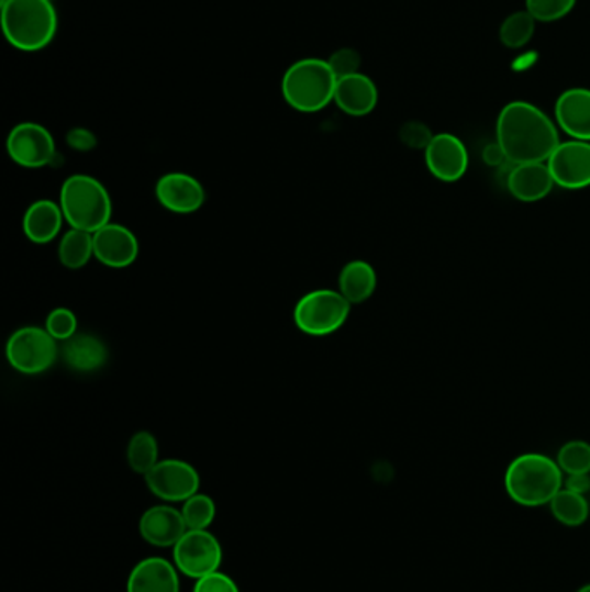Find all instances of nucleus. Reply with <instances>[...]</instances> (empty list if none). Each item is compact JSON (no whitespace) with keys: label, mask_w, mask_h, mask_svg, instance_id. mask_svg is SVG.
I'll return each instance as SVG.
<instances>
[{"label":"nucleus","mask_w":590,"mask_h":592,"mask_svg":"<svg viewBox=\"0 0 590 592\" xmlns=\"http://www.w3.org/2000/svg\"><path fill=\"white\" fill-rule=\"evenodd\" d=\"M497 143L511 165L546 164L559 146L558 129L553 120L525 101L505 104L497 119Z\"/></svg>","instance_id":"obj_1"},{"label":"nucleus","mask_w":590,"mask_h":592,"mask_svg":"<svg viewBox=\"0 0 590 592\" xmlns=\"http://www.w3.org/2000/svg\"><path fill=\"white\" fill-rule=\"evenodd\" d=\"M59 26L51 0H2V32L14 49L37 53L53 44Z\"/></svg>","instance_id":"obj_2"},{"label":"nucleus","mask_w":590,"mask_h":592,"mask_svg":"<svg viewBox=\"0 0 590 592\" xmlns=\"http://www.w3.org/2000/svg\"><path fill=\"white\" fill-rule=\"evenodd\" d=\"M505 492L514 503L525 507L546 506L565 485L558 462L544 454L526 453L508 466Z\"/></svg>","instance_id":"obj_3"},{"label":"nucleus","mask_w":590,"mask_h":592,"mask_svg":"<svg viewBox=\"0 0 590 592\" xmlns=\"http://www.w3.org/2000/svg\"><path fill=\"white\" fill-rule=\"evenodd\" d=\"M336 83L338 77L327 59H300L282 75V98L300 113H318L334 101Z\"/></svg>","instance_id":"obj_4"},{"label":"nucleus","mask_w":590,"mask_h":592,"mask_svg":"<svg viewBox=\"0 0 590 592\" xmlns=\"http://www.w3.org/2000/svg\"><path fill=\"white\" fill-rule=\"evenodd\" d=\"M59 206L71 230L90 234L110 224L113 213V203L107 188L94 177L82 174L65 180L59 194Z\"/></svg>","instance_id":"obj_5"},{"label":"nucleus","mask_w":590,"mask_h":592,"mask_svg":"<svg viewBox=\"0 0 590 592\" xmlns=\"http://www.w3.org/2000/svg\"><path fill=\"white\" fill-rule=\"evenodd\" d=\"M350 305L339 291H310L294 306V324L305 335H333L346 323Z\"/></svg>","instance_id":"obj_6"},{"label":"nucleus","mask_w":590,"mask_h":592,"mask_svg":"<svg viewBox=\"0 0 590 592\" xmlns=\"http://www.w3.org/2000/svg\"><path fill=\"white\" fill-rule=\"evenodd\" d=\"M56 342L47 329L38 326L21 327L9 338L5 356L16 371L41 375L56 362Z\"/></svg>","instance_id":"obj_7"},{"label":"nucleus","mask_w":590,"mask_h":592,"mask_svg":"<svg viewBox=\"0 0 590 592\" xmlns=\"http://www.w3.org/2000/svg\"><path fill=\"white\" fill-rule=\"evenodd\" d=\"M174 565L182 576L201 579L219 572L224 561V549L210 530H188L174 546Z\"/></svg>","instance_id":"obj_8"},{"label":"nucleus","mask_w":590,"mask_h":592,"mask_svg":"<svg viewBox=\"0 0 590 592\" xmlns=\"http://www.w3.org/2000/svg\"><path fill=\"white\" fill-rule=\"evenodd\" d=\"M147 489L164 503H183L200 491L201 478L194 466L180 459H164L144 477Z\"/></svg>","instance_id":"obj_9"},{"label":"nucleus","mask_w":590,"mask_h":592,"mask_svg":"<svg viewBox=\"0 0 590 592\" xmlns=\"http://www.w3.org/2000/svg\"><path fill=\"white\" fill-rule=\"evenodd\" d=\"M5 146H8L11 159L20 167H47V165H54L57 159L53 134L41 123H20L9 132Z\"/></svg>","instance_id":"obj_10"},{"label":"nucleus","mask_w":590,"mask_h":592,"mask_svg":"<svg viewBox=\"0 0 590 592\" xmlns=\"http://www.w3.org/2000/svg\"><path fill=\"white\" fill-rule=\"evenodd\" d=\"M547 165L559 188L570 191L590 188V143L587 141L559 143Z\"/></svg>","instance_id":"obj_11"},{"label":"nucleus","mask_w":590,"mask_h":592,"mask_svg":"<svg viewBox=\"0 0 590 592\" xmlns=\"http://www.w3.org/2000/svg\"><path fill=\"white\" fill-rule=\"evenodd\" d=\"M424 159L430 174L442 182H457L468 172L469 155L465 143L447 132L433 137Z\"/></svg>","instance_id":"obj_12"},{"label":"nucleus","mask_w":590,"mask_h":592,"mask_svg":"<svg viewBox=\"0 0 590 592\" xmlns=\"http://www.w3.org/2000/svg\"><path fill=\"white\" fill-rule=\"evenodd\" d=\"M186 532L188 525L183 522L182 511L170 504L149 507L138 520V534L153 548H174Z\"/></svg>","instance_id":"obj_13"},{"label":"nucleus","mask_w":590,"mask_h":592,"mask_svg":"<svg viewBox=\"0 0 590 592\" xmlns=\"http://www.w3.org/2000/svg\"><path fill=\"white\" fill-rule=\"evenodd\" d=\"M156 198L168 212L189 215L203 206L207 192L200 180L194 177L182 172H171L158 180Z\"/></svg>","instance_id":"obj_14"},{"label":"nucleus","mask_w":590,"mask_h":592,"mask_svg":"<svg viewBox=\"0 0 590 592\" xmlns=\"http://www.w3.org/2000/svg\"><path fill=\"white\" fill-rule=\"evenodd\" d=\"M94 237V257L102 266L111 269H125L138 257V242L125 225L108 224L92 234Z\"/></svg>","instance_id":"obj_15"},{"label":"nucleus","mask_w":590,"mask_h":592,"mask_svg":"<svg viewBox=\"0 0 590 592\" xmlns=\"http://www.w3.org/2000/svg\"><path fill=\"white\" fill-rule=\"evenodd\" d=\"M180 572L162 556L144 558L132 568L126 592H180Z\"/></svg>","instance_id":"obj_16"},{"label":"nucleus","mask_w":590,"mask_h":592,"mask_svg":"<svg viewBox=\"0 0 590 592\" xmlns=\"http://www.w3.org/2000/svg\"><path fill=\"white\" fill-rule=\"evenodd\" d=\"M553 174L549 165L546 164H522L511 165L508 177H505V188L523 203H537L549 197L553 191Z\"/></svg>","instance_id":"obj_17"},{"label":"nucleus","mask_w":590,"mask_h":592,"mask_svg":"<svg viewBox=\"0 0 590 592\" xmlns=\"http://www.w3.org/2000/svg\"><path fill=\"white\" fill-rule=\"evenodd\" d=\"M556 122L566 135L590 143V90L568 89L556 101Z\"/></svg>","instance_id":"obj_18"},{"label":"nucleus","mask_w":590,"mask_h":592,"mask_svg":"<svg viewBox=\"0 0 590 592\" xmlns=\"http://www.w3.org/2000/svg\"><path fill=\"white\" fill-rule=\"evenodd\" d=\"M378 87L371 77L358 74L338 78L334 102L336 107L350 116H366L378 107Z\"/></svg>","instance_id":"obj_19"},{"label":"nucleus","mask_w":590,"mask_h":592,"mask_svg":"<svg viewBox=\"0 0 590 592\" xmlns=\"http://www.w3.org/2000/svg\"><path fill=\"white\" fill-rule=\"evenodd\" d=\"M63 210L51 200H38L30 204L23 217V233L35 245L54 242L63 227Z\"/></svg>","instance_id":"obj_20"},{"label":"nucleus","mask_w":590,"mask_h":592,"mask_svg":"<svg viewBox=\"0 0 590 592\" xmlns=\"http://www.w3.org/2000/svg\"><path fill=\"white\" fill-rule=\"evenodd\" d=\"M63 359L69 369L94 372L108 362V348L98 336L75 335L63 345Z\"/></svg>","instance_id":"obj_21"},{"label":"nucleus","mask_w":590,"mask_h":592,"mask_svg":"<svg viewBox=\"0 0 590 592\" xmlns=\"http://www.w3.org/2000/svg\"><path fill=\"white\" fill-rule=\"evenodd\" d=\"M378 287L375 267L364 260H354L343 267L339 275V293L350 303L371 299Z\"/></svg>","instance_id":"obj_22"},{"label":"nucleus","mask_w":590,"mask_h":592,"mask_svg":"<svg viewBox=\"0 0 590 592\" xmlns=\"http://www.w3.org/2000/svg\"><path fill=\"white\" fill-rule=\"evenodd\" d=\"M57 255L66 269H82L94 257V237L86 231L69 230L59 243Z\"/></svg>","instance_id":"obj_23"},{"label":"nucleus","mask_w":590,"mask_h":592,"mask_svg":"<svg viewBox=\"0 0 590 592\" xmlns=\"http://www.w3.org/2000/svg\"><path fill=\"white\" fill-rule=\"evenodd\" d=\"M550 513L565 527H582L589 518L590 506L586 495L561 489L549 503Z\"/></svg>","instance_id":"obj_24"},{"label":"nucleus","mask_w":590,"mask_h":592,"mask_svg":"<svg viewBox=\"0 0 590 592\" xmlns=\"http://www.w3.org/2000/svg\"><path fill=\"white\" fill-rule=\"evenodd\" d=\"M158 440L149 432H137L126 447V461L134 473L146 477L159 462Z\"/></svg>","instance_id":"obj_25"},{"label":"nucleus","mask_w":590,"mask_h":592,"mask_svg":"<svg viewBox=\"0 0 590 592\" xmlns=\"http://www.w3.org/2000/svg\"><path fill=\"white\" fill-rule=\"evenodd\" d=\"M535 23L537 21L528 11H517V13L505 18L501 25V32H499L502 45L509 49H522L534 37Z\"/></svg>","instance_id":"obj_26"},{"label":"nucleus","mask_w":590,"mask_h":592,"mask_svg":"<svg viewBox=\"0 0 590 592\" xmlns=\"http://www.w3.org/2000/svg\"><path fill=\"white\" fill-rule=\"evenodd\" d=\"M183 522L188 525V530H208L210 525L215 522L216 504L210 495L198 494L183 501L182 504Z\"/></svg>","instance_id":"obj_27"},{"label":"nucleus","mask_w":590,"mask_h":592,"mask_svg":"<svg viewBox=\"0 0 590 592\" xmlns=\"http://www.w3.org/2000/svg\"><path fill=\"white\" fill-rule=\"evenodd\" d=\"M563 473H590V444L583 440L566 442L556 458Z\"/></svg>","instance_id":"obj_28"},{"label":"nucleus","mask_w":590,"mask_h":592,"mask_svg":"<svg viewBox=\"0 0 590 592\" xmlns=\"http://www.w3.org/2000/svg\"><path fill=\"white\" fill-rule=\"evenodd\" d=\"M577 0H526V11L535 21L553 23L571 13Z\"/></svg>","instance_id":"obj_29"},{"label":"nucleus","mask_w":590,"mask_h":592,"mask_svg":"<svg viewBox=\"0 0 590 592\" xmlns=\"http://www.w3.org/2000/svg\"><path fill=\"white\" fill-rule=\"evenodd\" d=\"M45 329L57 342H66L77 335V317L69 309H54L45 321Z\"/></svg>","instance_id":"obj_30"},{"label":"nucleus","mask_w":590,"mask_h":592,"mask_svg":"<svg viewBox=\"0 0 590 592\" xmlns=\"http://www.w3.org/2000/svg\"><path fill=\"white\" fill-rule=\"evenodd\" d=\"M331 68H333L336 77H348V75H355L360 71V65H363V58L357 51L352 47H342V49L334 51L327 58Z\"/></svg>","instance_id":"obj_31"},{"label":"nucleus","mask_w":590,"mask_h":592,"mask_svg":"<svg viewBox=\"0 0 590 592\" xmlns=\"http://www.w3.org/2000/svg\"><path fill=\"white\" fill-rule=\"evenodd\" d=\"M435 135L432 134L430 127L423 122H408L403 123L400 129V141L412 149H424L432 143Z\"/></svg>","instance_id":"obj_32"},{"label":"nucleus","mask_w":590,"mask_h":592,"mask_svg":"<svg viewBox=\"0 0 590 592\" xmlns=\"http://www.w3.org/2000/svg\"><path fill=\"white\" fill-rule=\"evenodd\" d=\"M192 592H241L233 577L224 572H213L196 580Z\"/></svg>","instance_id":"obj_33"},{"label":"nucleus","mask_w":590,"mask_h":592,"mask_svg":"<svg viewBox=\"0 0 590 592\" xmlns=\"http://www.w3.org/2000/svg\"><path fill=\"white\" fill-rule=\"evenodd\" d=\"M66 143L69 147H74L75 152L87 153L92 152L98 146V137L89 129L77 127L68 132Z\"/></svg>","instance_id":"obj_34"},{"label":"nucleus","mask_w":590,"mask_h":592,"mask_svg":"<svg viewBox=\"0 0 590 592\" xmlns=\"http://www.w3.org/2000/svg\"><path fill=\"white\" fill-rule=\"evenodd\" d=\"M483 161L489 165V167H504V165L509 164L508 158H505L504 149H502L501 144L499 143L485 146Z\"/></svg>","instance_id":"obj_35"},{"label":"nucleus","mask_w":590,"mask_h":592,"mask_svg":"<svg viewBox=\"0 0 590 592\" xmlns=\"http://www.w3.org/2000/svg\"><path fill=\"white\" fill-rule=\"evenodd\" d=\"M565 489L586 495L590 491V473L568 474L565 482Z\"/></svg>","instance_id":"obj_36"},{"label":"nucleus","mask_w":590,"mask_h":592,"mask_svg":"<svg viewBox=\"0 0 590 592\" xmlns=\"http://www.w3.org/2000/svg\"><path fill=\"white\" fill-rule=\"evenodd\" d=\"M577 592H590V584L583 585V588L578 589Z\"/></svg>","instance_id":"obj_37"},{"label":"nucleus","mask_w":590,"mask_h":592,"mask_svg":"<svg viewBox=\"0 0 590 592\" xmlns=\"http://www.w3.org/2000/svg\"><path fill=\"white\" fill-rule=\"evenodd\" d=\"M51 2H56V0H51Z\"/></svg>","instance_id":"obj_38"}]
</instances>
